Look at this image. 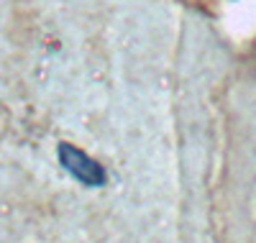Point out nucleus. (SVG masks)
Here are the masks:
<instances>
[{
    "label": "nucleus",
    "mask_w": 256,
    "mask_h": 243,
    "mask_svg": "<svg viewBox=\"0 0 256 243\" xmlns=\"http://www.w3.org/2000/svg\"><path fill=\"white\" fill-rule=\"evenodd\" d=\"M56 156H59V164L67 169L77 182H82L84 187H102L105 180H108L105 169L92 156H88V154L80 151L72 144H59Z\"/></svg>",
    "instance_id": "1"
}]
</instances>
